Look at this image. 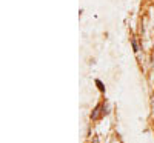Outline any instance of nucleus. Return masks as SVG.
Returning a JSON list of instances; mask_svg holds the SVG:
<instances>
[{
  "mask_svg": "<svg viewBox=\"0 0 154 143\" xmlns=\"http://www.w3.org/2000/svg\"><path fill=\"white\" fill-rule=\"evenodd\" d=\"M133 48H134V51H136V53L139 51V48H137V43H136V40H133Z\"/></svg>",
  "mask_w": 154,
  "mask_h": 143,
  "instance_id": "nucleus-4",
  "label": "nucleus"
},
{
  "mask_svg": "<svg viewBox=\"0 0 154 143\" xmlns=\"http://www.w3.org/2000/svg\"><path fill=\"white\" fill-rule=\"evenodd\" d=\"M96 85L99 86V89H100V91H105V86H103V83H102L100 80H96Z\"/></svg>",
  "mask_w": 154,
  "mask_h": 143,
  "instance_id": "nucleus-2",
  "label": "nucleus"
},
{
  "mask_svg": "<svg viewBox=\"0 0 154 143\" xmlns=\"http://www.w3.org/2000/svg\"><path fill=\"white\" fill-rule=\"evenodd\" d=\"M152 99H154V96H152Z\"/></svg>",
  "mask_w": 154,
  "mask_h": 143,
  "instance_id": "nucleus-5",
  "label": "nucleus"
},
{
  "mask_svg": "<svg viewBox=\"0 0 154 143\" xmlns=\"http://www.w3.org/2000/svg\"><path fill=\"white\" fill-rule=\"evenodd\" d=\"M100 109H102L100 105H97V106L94 108V111H93V114H91V119H93V120H97L99 117H100Z\"/></svg>",
  "mask_w": 154,
  "mask_h": 143,
  "instance_id": "nucleus-1",
  "label": "nucleus"
},
{
  "mask_svg": "<svg viewBox=\"0 0 154 143\" xmlns=\"http://www.w3.org/2000/svg\"><path fill=\"white\" fill-rule=\"evenodd\" d=\"M102 109H103V111H102V114H108V112H109V111H108V109H109L108 105H103V106H102Z\"/></svg>",
  "mask_w": 154,
  "mask_h": 143,
  "instance_id": "nucleus-3",
  "label": "nucleus"
}]
</instances>
